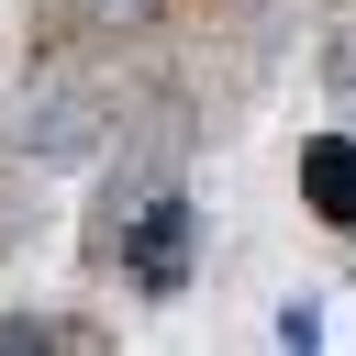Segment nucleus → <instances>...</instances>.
Instances as JSON below:
<instances>
[{"label": "nucleus", "mask_w": 356, "mask_h": 356, "mask_svg": "<svg viewBox=\"0 0 356 356\" xmlns=\"http://www.w3.org/2000/svg\"><path fill=\"white\" fill-rule=\"evenodd\" d=\"M300 200L356 234V145H345V134H312V145H300Z\"/></svg>", "instance_id": "1"}, {"label": "nucleus", "mask_w": 356, "mask_h": 356, "mask_svg": "<svg viewBox=\"0 0 356 356\" xmlns=\"http://www.w3.org/2000/svg\"><path fill=\"white\" fill-rule=\"evenodd\" d=\"M100 11H145V0H100Z\"/></svg>", "instance_id": "2"}]
</instances>
